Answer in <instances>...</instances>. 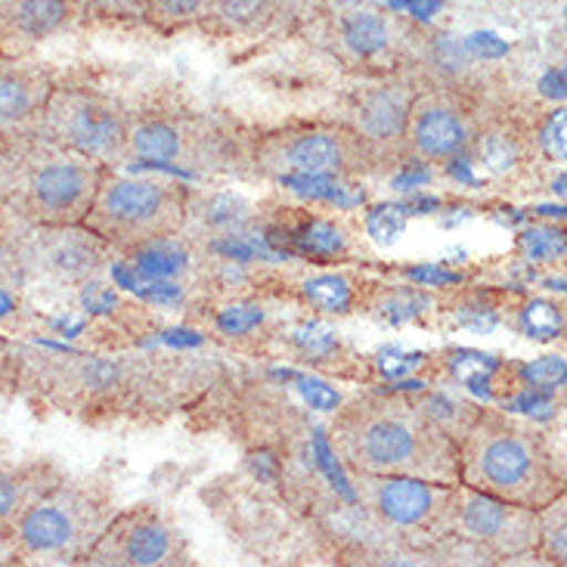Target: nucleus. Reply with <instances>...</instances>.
Returning <instances> with one entry per match:
<instances>
[{"label":"nucleus","mask_w":567,"mask_h":567,"mask_svg":"<svg viewBox=\"0 0 567 567\" xmlns=\"http://www.w3.org/2000/svg\"><path fill=\"white\" fill-rule=\"evenodd\" d=\"M127 150L140 162L150 165H168L184 155V131L171 122H143L127 131Z\"/></svg>","instance_id":"f3484780"},{"label":"nucleus","mask_w":567,"mask_h":567,"mask_svg":"<svg viewBox=\"0 0 567 567\" xmlns=\"http://www.w3.org/2000/svg\"><path fill=\"white\" fill-rule=\"evenodd\" d=\"M429 301L422 298V295H415V291H400V295H394V301H388L384 305V317L388 320H410V317H415L419 310L415 307H425Z\"/></svg>","instance_id":"c9c22d12"},{"label":"nucleus","mask_w":567,"mask_h":567,"mask_svg":"<svg viewBox=\"0 0 567 567\" xmlns=\"http://www.w3.org/2000/svg\"><path fill=\"white\" fill-rule=\"evenodd\" d=\"M291 246L307 258H338V255H344L348 239L336 224L310 220V224H301L298 230H291Z\"/></svg>","instance_id":"aec40b11"},{"label":"nucleus","mask_w":567,"mask_h":567,"mask_svg":"<svg viewBox=\"0 0 567 567\" xmlns=\"http://www.w3.org/2000/svg\"><path fill=\"white\" fill-rule=\"evenodd\" d=\"M103 527V508L84 491L56 481L10 524V539L13 553L25 561L75 558L87 555Z\"/></svg>","instance_id":"20e7f679"},{"label":"nucleus","mask_w":567,"mask_h":567,"mask_svg":"<svg viewBox=\"0 0 567 567\" xmlns=\"http://www.w3.org/2000/svg\"><path fill=\"white\" fill-rule=\"evenodd\" d=\"M456 527L496 553H527L539 539V515L534 508L515 506L472 487H460Z\"/></svg>","instance_id":"6e6552de"},{"label":"nucleus","mask_w":567,"mask_h":567,"mask_svg":"<svg viewBox=\"0 0 567 567\" xmlns=\"http://www.w3.org/2000/svg\"><path fill=\"white\" fill-rule=\"evenodd\" d=\"M295 341H298L307 353H313V357H322V353H329L336 348V336H332L329 329H320V326H305V329H298V332H295Z\"/></svg>","instance_id":"f704fd0d"},{"label":"nucleus","mask_w":567,"mask_h":567,"mask_svg":"<svg viewBox=\"0 0 567 567\" xmlns=\"http://www.w3.org/2000/svg\"><path fill=\"white\" fill-rule=\"evenodd\" d=\"M518 162V146L506 134H491L481 140V165L493 174H506Z\"/></svg>","instance_id":"bb28decb"},{"label":"nucleus","mask_w":567,"mask_h":567,"mask_svg":"<svg viewBox=\"0 0 567 567\" xmlns=\"http://www.w3.org/2000/svg\"><path fill=\"white\" fill-rule=\"evenodd\" d=\"M413 100L400 87H372L357 103V134L367 140L403 137Z\"/></svg>","instance_id":"2eb2a0df"},{"label":"nucleus","mask_w":567,"mask_h":567,"mask_svg":"<svg viewBox=\"0 0 567 567\" xmlns=\"http://www.w3.org/2000/svg\"><path fill=\"white\" fill-rule=\"evenodd\" d=\"M338 453L363 475H406L460 484V450L434 419L394 400L353 403L338 419Z\"/></svg>","instance_id":"f257e3e1"},{"label":"nucleus","mask_w":567,"mask_h":567,"mask_svg":"<svg viewBox=\"0 0 567 567\" xmlns=\"http://www.w3.org/2000/svg\"><path fill=\"white\" fill-rule=\"evenodd\" d=\"M22 264L38 267L53 279L81 282L91 279L103 264V239L81 224H38L19 246Z\"/></svg>","instance_id":"9b49d317"},{"label":"nucleus","mask_w":567,"mask_h":567,"mask_svg":"<svg viewBox=\"0 0 567 567\" xmlns=\"http://www.w3.org/2000/svg\"><path fill=\"white\" fill-rule=\"evenodd\" d=\"M41 137L65 153L103 165L127 146V127L103 96L78 87H53L41 118Z\"/></svg>","instance_id":"423d86ee"},{"label":"nucleus","mask_w":567,"mask_h":567,"mask_svg":"<svg viewBox=\"0 0 567 567\" xmlns=\"http://www.w3.org/2000/svg\"><path fill=\"white\" fill-rule=\"evenodd\" d=\"M543 146L555 158H565V109H558L549 124L543 127Z\"/></svg>","instance_id":"e433bc0d"},{"label":"nucleus","mask_w":567,"mask_h":567,"mask_svg":"<svg viewBox=\"0 0 567 567\" xmlns=\"http://www.w3.org/2000/svg\"><path fill=\"white\" fill-rule=\"evenodd\" d=\"M413 282L419 286H450V282H456L453 274H444V270H437V267H413V270H406Z\"/></svg>","instance_id":"ea45409f"},{"label":"nucleus","mask_w":567,"mask_h":567,"mask_svg":"<svg viewBox=\"0 0 567 567\" xmlns=\"http://www.w3.org/2000/svg\"><path fill=\"white\" fill-rule=\"evenodd\" d=\"M400 10L413 13L415 19H431V16H437V10H441V0H403Z\"/></svg>","instance_id":"79ce46f5"},{"label":"nucleus","mask_w":567,"mask_h":567,"mask_svg":"<svg viewBox=\"0 0 567 567\" xmlns=\"http://www.w3.org/2000/svg\"><path fill=\"white\" fill-rule=\"evenodd\" d=\"M298 388H301V394L310 403V410H322V413H332L338 406V394L329 388V384L317 382V379H298Z\"/></svg>","instance_id":"473e14b6"},{"label":"nucleus","mask_w":567,"mask_h":567,"mask_svg":"<svg viewBox=\"0 0 567 567\" xmlns=\"http://www.w3.org/2000/svg\"><path fill=\"white\" fill-rule=\"evenodd\" d=\"M305 298L322 313H348L353 305V291L348 286V279L336 277V274L307 279Z\"/></svg>","instance_id":"412c9836"},{"label":"nucleus","mask_w":567,"mask_h":567,"mask_svg":"<svg viewBox=\"0 0 567 567\" xmlns=\"http://www.w3.org/2000/svg\"><path fill=\"white\" fill-rule=\"evenodd\" d=\"M186 220L184 196L171 184L155 181H106L96 189L81 227L96 233L103 243H146L171 236Z\"/></svg>","instance_id":"39448f33"},{"label":"nucleus","mask_w":567,"mask_h":567,"mask_svg":"<svg viewBox=\"0 0 567 567\" xmlns=\"http://www.w3.org/2000/svg\"><path fill=\"white\" fill-rule=\"evenodd\" d=\"M431 50H434V60H437V65L446 69V72H460V69H465L468 60H472V53H468L465 44H460L453 34H437V41H434Z\"/></svg>","instance_id":"c756f323"},{"label":"nucleus","mask_w":567,"mask_h":567,"mask_svg":"<svg viewBox=\"0 0 567 567\" xmlns=\"http://www.w3.org/2000/svg\"><path fill=\"white\" fill-rule=\"evenodd\" d=\"M369 508L394 527L444 530L456 524L460 487L406 475H367Z\"/></svg>","instance_id":"0eeeda50"},{"label":"nucleus","mask_w":567,"mask_h":567,"mask_svg":"<svg viewBox=\"0 0 567 567\" xmlns=\"http://www.w3.org/2000/svg\"><path fill=\"white\" fill-rule=\"evenodd\" d=\"M261 162L267 168L286 174H322L338 177L357 171L360 162V137H344L336 131H295L279 134L261 146Z\"/></svg>","instance_id":"1a4fd4ad"},{"label":"nucleus","mask_w":567,"mask_h":567,"mask_svg":"<svg viewBox=\"0 0 567 567\" xmlns=\"http://www.w3.org/2000/svg\"><path fill=\"white\" fill-rule=\"evenodd\" d=\"M456 450L460 481L472 491L491 493L534 512L561 496V484L543 441L503 415L475 419Z\"/></svg>","instance_id":"7ed1b4c3"},{"label":"nucleus","mask_w":567,"mask_h":567,"mask_svg":"<svg viewBox=\"0 0 567 567\" xmlns=\"http://www.w3.org/2000/svg\"><path fill=\"white\" fill-rule=\"evenodd\" d=\"M199 217L212 227V230H239L243 224H246V202L236 199V196H212V199H205L196 208Z\"/></svg>","instance_id":"5701e85b"},{"label":"nucleus","mask_w":567,"mask_h":567,"mask_svg":"<svg viewBox=\"0 0 567 567\" xmlns=\"http://www.w3.org/2000/svg\"><path fill=\"white\" fill-rule=\"evenodd\" d=\"M415 367H419V353H403L398 348H391V351H384L379 357V369L384 375H403V372H410Z\"/></svg>","instance_id":"4c0bfd02"},{"label":"nucleus","mask_w":567,"mask_h":567,"mask_svg":"<svg viewBox=\"0 0 567 567\" xmlns=\"http://www.w3.org/2000/svg\"><path fill=\"white\" fill-rule=\"evenodd\" d=\"M264 320V313L258 307H230L217 317V326L227 332V336H243L248 329H255Z\"/></svg>","instance_id":"7c9ffc66"},{"label":"nucleus","mask_w":567,"mask_h":567,"mask_svg":"<svg viewBox=\"0 0 567 567\" xmlns=\"http://www.w3.org/2000/svg\"><path fill=\"white\" fill-rule=\"evenodd\" d=\"M561 326H565V317L561 310L549 301H530V305L522 310V329L527 338H537V341H553V338L561 336Z\"/></svg>","instance_id":"b1692460"},{"label":"nucleus","mask_w":567,"mask_h":567,"mask_svg":"<svg viewBox=\"0 0 567 567\" xmlns=\"http://www.w3.org/2000/svg\"><path fill=\"white\" fill-rule=\"evenodd\" d=\"M413 150L429 162H441L456 155L468 140V122L453 100L446 96H422L410 109V122L403 131Z\"/></svg>","instance_id":"ddd939ff"},{"label":"nucleus","mask_w":567,"mask_h":567,"mask_svg":"<svg viewBox=\"0 0 567 567\" xmlns=\"http://www.w3.org/2000/svg\"><path fill=\"white\" fill-rule=\"evenodd\" d=\"M103 165L50 143L41 134L0 143V202L38 224H81L103 184Z\"/></svg>","instance_id":"f03ea898"},{"label":"nucleus","mask_w":567,"mask_h":567,"mask_svg":"<svg viewBox=\"0 0 567 567\" xmlns=\"http://www.w3.org/2000/svg\"><path fill=\"white\" fill-rule=\"evenodd\" d=\"M186 248L174 236H158L134 246L131 267L137 279H171L186 270Z\"/></svg>","instance_id":"6ab92c4d"},{"label":"nucleus","mask_w":567,"mask_h":567,"mask_svg":"<svg viewBox=\"0 0 567 567\" xmlns=\"http://www.w3.org/2000/svg\"><path fill=\"white\" fill-rule=\"evenodd\" d=\"M406 217H410V208H403V205H379L369 212L367 233L379 246H391L406 230Z\"/></svg>","instance_id":"393cba45"},{"label":"nucleus","mask_w":567,"mask_h":567,"mask_svg":"<svg viewBox=\"0 0 567 567\" xmlns=\"http://www.w3.org/2000/svg\"><path fill=\"white\" fill-rule=\"evenodd\" d=\"M391 34H394V29H391L388 16L375 13V10L360 7V10L341 16V41L353 56H363V60L379 56L382 50L391 47Z\"/></svg>","instance_id":"a211bd4d"},{"label":"nucleus","mask_w":567,"mask_h":567,"mask_svg":"<svg viewBox=\"0 0 567 567\" xmlns=\"http://www.w3.org/2000/svg\"><path fill=\"white\" fill-rule=\"evenodd\" d=\"M53 484H56V477L47 465L0 460V524L10 527Z\"/></svg>","instance_id":"dca6fc26"},{"label":"nucleus","mask_w":567,"mask_h":567,"mask_svg":"<svg viewBox=\"0 0 567 567\" xmlns=\"http://www.w3.org/2000/svg\"><path fill=\"white\" fill-rule=\"evenodd\" d=\"M53 78L25 53H0V143L41 134Z\"/></svg>","instance_id":"9d476101"},{"label":"nucleus","mask_w":567,"mask_h":567,"mask_svg":"<svg viewBox=\"0 0 567 567\" xmlns=\"http://www.w3.org/2000/svg\"><path fill=\"white\" fill-rule=\"evenodd\" d=\"M205 0H153V13L168 16V19H184V16H196Z\"/></svg>","instance_id":"58836bf2"},{"label":"nucleus","mask_w":567,"mask_h":567,"mask_svg":"<svg viewBox=\"0 0 567 567\" xmlns=\"http://www.w3.org/2000/svg\"><path fill=\"white\" fill-rule=\"evenodd\" d=\"M177 555V534L153 512H131L103 527L87 549L91 565H168Z\"/></svg>","instance_id":"f8f14e48"},{"label":"nucleus","mask_w":567,"mask_h":567,"mask_svg":"<svg viewBox=\"0 0 567 567\" xmlns=\"http://www.w3.org/2000/svg\"><path fill=\"white\" fill-rule=\"evenodd\" d=\"M561 248H565V239L555 230H527L522 236V251L530 261L555 258V255H561Z\"/></svg>","instance_id":"c85d7f7f"},{"label":"nucleus","mask_w":567,"mask_h":567,"mask_svg":"<svg viewBox=\"0 0 567 567\" xmlns=\"http://www.w3.org/2000/svg\"><path fill=\"white\" fill-rule=\"evenodd\" d=\"M524 384H530L534 391H555L565 384V360L561 357H543L522 369Z\"/></svg>","instance_id":"cd10ccee"},{"label":"nucleus","mask_w":567,"mask_h":567,"mask_svg":"<svg viewBox=\"0 0 567 567\" xmlns=\"http://www.w3.org/2000/svg\"><path fill=\"white\" fill-rule=\"evenodd\" d=\"M450 369H453V375H456L462 384L477 388V384H484L491 379L493 369H496V360L487 357V353L456 351L453 353V360H450Z\"/></svg>","instance_id":"a878e982"},{"label":"nucleus","mask_w":567,"mask_h":567,"mask_svg":"<svg viewBox=\"0 0 567 567\" xmlns=\"http://www.w3.org/2000/svg\"><path fill=\"white\" fill-rule=\"evenodd\" d=\"M22 277H25V264H22L19 246L0 239V289H7V286H19Z\"/></svg>","instance_id":"2f4dec72"},{"label":"nucleus","mask_w":567,"mask_h":567,"mask_svg":"<svg viewBox=\"0 0 567 567\" xmlns=\"http://www.w3.org/2000/svg\"><path fill=\"white\" fill-rule=\"evenodd\" d=\"M539 91L549 100H565V69H553L549 75L539 81Z\"/></svg>","instance_id":"a19ab883"},{"label":"nucleus","mask_w":567,"mask_h":567,"mask_svg":"<svg viewBox=\"0 0 567 567\" xmlns=\"http://www.w3.org/2000/svg\"><path fill=\"white\" fill-rule=\"evenodd\" d=\"M72 13V0H0V53H25L60 34Z\"/></svg>","instance_id":"4468645a"},{"label":"nucleus","mask_w":567,"mask_h":567,"mask_svg":"<svg viewBox=\"0 0 567 567\" xmlns=\"http://www.w3.org/2000/svg\"><path fill=\"white\" fill-rule=\"evenodd\" d=\"M465 50L475 56V60H499V56H506L508 53V44L506 41H499L496 34H491V31H477V34H472L468 41H465Z\"/></svg>","instance_id":"72a5a7b5"},{"label":"nucleus","mask_w":567,"mask_h":567,"mask_svg":"<svg viewBox=\"0 0 567 567\" xmlns=\"http://www.w3.org/2000/svg\"><path fill=\"white\" fill-rule=\"evenodd\" d=\"M16 367V353L13 344L7 341V338H0V379H7L10 375V369Z\"/></svg>","instance_id":"37998d69"},{"label":"nucleus","mask_w":567,"mask_h":567,"mask_svg":"<svg viewBox=\"0 0 567 567\" xmlns=\"http://www.w3.org/2000/svg\"><path fill=\"white\" fill-rule=\"evenodd\" d=\"M270 10H274V0H205L199 13L215 16L230 29H248L261 22V16Z\"/></svg>","instance_id":"4be33fe9"},{"label":"nucleus","mask_w":567,"mask_h":567,"mask_svg":"<svg viewBox=\"0 0 567 567\" xmlns=\"http://www.w3.org/2000/svg\"><path fill=\"white\" fill-rule=\"evenodd\" d=\"M13 307V301H10V295H7V289H0V313H7Z\"/></svg>","instance_id":"c03bdc74"}]
</instances>
